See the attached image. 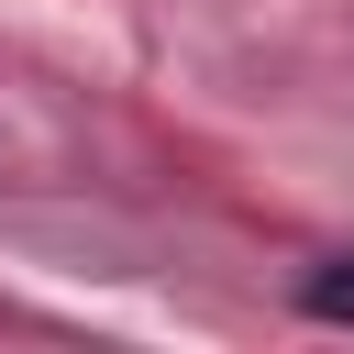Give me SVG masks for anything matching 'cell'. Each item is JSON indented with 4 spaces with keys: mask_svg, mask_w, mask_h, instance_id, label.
I'll use <instances>...</instances> for the list:
<instances>
[{
    "mask_svg": "<svg viewBox=\"0 0 354 354\" xmlns=\"http://www.w3.org/2000/svg\"><path fill=\"white\" fill-rule=\"evenodd\" d=\"M299 299H310V321H354V266H321Z\"/></svg>",
    "mask_w": 354,
    "mask_h": 354,
    "instance_id": "cell-1",
    "label": "cell"
}]
</instances>
